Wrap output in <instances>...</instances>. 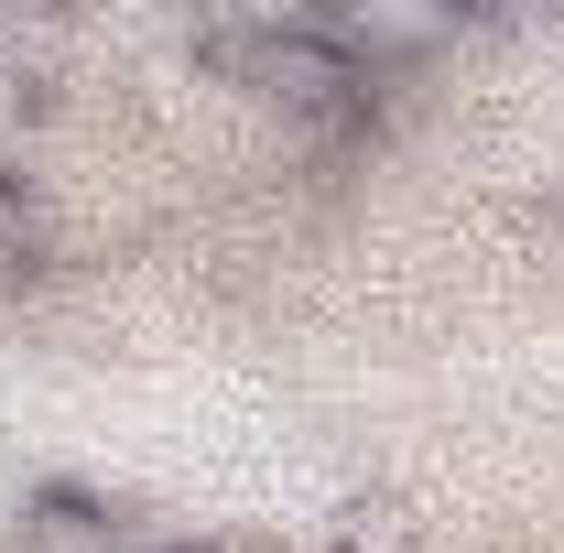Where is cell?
<instances>
[{"label":"cell","mask_w":564,"mask_h":553,"mask_svg":"<svg viewBox=\"0 0 564 553\" xmlns=\"http://www.w3.org/2000/svg\"><path fill=\"white\" fill-rule=\"evenodd\" d=\"M196 55L228 66L239 87L282 98V109H304V120H348V109H369V87H380V76L326 33V11H228V22L196 33Z\"/></svg>","instance_id":"6da1fadb"},{"label":"cell","mask_w":564,"mask_h":553,"mask_svg":"<svg viewBox=\"0 0 564 553\" xmlns=\"http://www.w3.org/2000/svg\"><path fill=\"white\" fill-rule=\"evenodd\" d=\"M326 33L380 76V55H434V44L456 33V11H423V0H358V11H326Z\"/></svg>","instance_id":"7a4b0ae2"},{"label":"cell","mask_w":564,"mask_h":553,"mask_svg":"<svg viewBox=\"0 0 564 553\" xmlns=\"http://www.w3.org/2000/svg\"><path fill=\"white\" fill-rule=\"evenodd\" d=\"M337 553H413V521L380 510V499H358V510H337Z\"/></svg>","instance_id":"3957f363"}]
</instances>
